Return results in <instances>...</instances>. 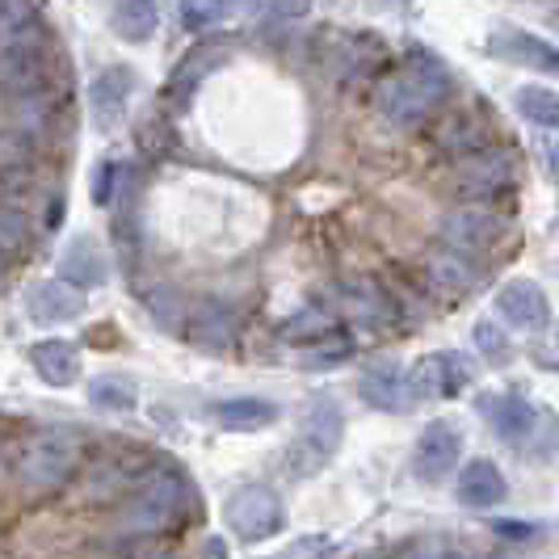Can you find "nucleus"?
<instances>
[{
  "label": "nucleus",
  "mask_w": 559,
  "mask_h": 559,
  "mask_svg": "<svg viewBox=\"0 0 559 559\" xmlns=\"http://www.w3.org/2000/svg\"><path fill=\"white\" fill-rule=\"evenodd\" d=\"M227 526L240 543H261L282 526V504L270 488H240L227 501Z\"/></svg>",
  "instance_id": "0eeeda50"
},
{
  "label": "nucleus",
  "mask_w": 559,
  "mask_h": 559,
  "mask_svg": "<svg viewBox=\"0 0 559 559\" xmlns=\"http://www.w3.org/2000/svg\"><path fill=\"white\" fill-rule=\"evenodd\" d=\"M26 304H29V316H38L43 324H63V320H76L84 311V295L72 282L51 278V282H38L29 290Z\"/></svg>",
  "instance_id": "f3484780"
},
{
  "label": "nucleus",
  "mask_w": 559,
  "mask_h": 559,
  "mask_svg": "<svg viewBox=\"0 0 559 559\" xmlns=\"http://www.w3.org/2000/svg\"><path fill=\"white\" fill-rule=\"evenodd\" d=\"M413 392L417 400H447V395H459L467 383H472V366L463 362L459 354H429L413 366Z\"/></svg>",
  "instance_id": "f8f14e48"
},
{
  "label": "nucleus",
  "mask_w": 559,
  "mask_h": 559,
  "mask_svg": "<svg viewBox=\"0 0 559 559\" xmlns=\"http://www.w3.org/2000/svg\"><path fill=\"white\" fill-rule=\"evenodd\" d=\"M140 147H147V152H168V135H160V118H152V122L140 127Z\"/></svg>",
  "instance_id": "4c0bfd02"
},
{
  "label": "nucleus",
  "mask_w": 559,
  "mask_h": 559,
  "mask_svg": "<svg viewBox=\"0 0 559 559\" xmlns=\"http://www.w3.org/2000/svg\"><path fill=\"white\" fill-rule=\"evenodd\" d=\"M59 278L72 282L76 290H93L106 282V257L93 240H72L63 261H59Z\"/></svg>",
  "instance_id": "4be33fe9"
},
{
  "label": "nucleus",
  "mask_w": 559,
  "mask_h": 559,
  "mask_svg": "<svg viewBox=\"0 0 559 559\" xmlns=\"http://www.w3.org/2000/svg\"><path fill=\"white\" fill-rule=\"evenodd\" d=\"M127 177V165H102L97 168V190H93V198L106 206V202H114L118 198V181Z\"/></svg>",
  "instance_id": "c9c22d12"
},
{
  "label": "nucleus",
  "mask_w": 559,
  "mask_h": 559,
  "mask_svg": "<svg viewBox=\"0 0 559 559\" xmlns=\"http://www.w3.org/2000/svg\"><path fill=\"white\" fill-rule=\"evenodd\" d=\"M417 559H467V551L447 543V538H425V543H417Z\"/></svg>",
  "instance_id": "e433bc0d"
},
{
  "label": "nucleus",
  "mask_w": 559,
  "mask_h": 559,
  "mask_svg": "<svg viewBox=\"0 0 559 559\" xmlns=\"http://www.w3.org/2000/svg\"><path fill=\"white\" fill-rule=\"evenodd\" d=\"M143 311L165 333H186V324H190V308L177 295V286H152V290H143Z\"/></svg>",
  "instance_id": "393cba45"
},
{
  "label": "nucleus",
  "mask_w": 559,
  "mask_h": 559,
  "mask_svg": "<svg viewBox=\"0 0 559 559\" xmlns=\"http://www.w3.org/2000/svg\"><path fill=\"white\" fill-rule=\"evenodd\" d=\"M186 336L194 341L198 349L227 354V349H231V341H236V311L224 308V304H198V308H190Z\"/></svg>",
  "instance_id": "2eb2a0df"
},
{
  "label": "nucleus",
  "mask_w": 559,
  "mask_h": 559,
  "mask_svg": "<svg viewBox=\"0 0 559 559\" xmlns=\"http://www.w3.org/2000/svg\"><path fill=\"white\" fill-rule=\"evenodd\" d=\"M84 463V433L68 429V425H47L26 433V442L17 447V484L26 488L29 497H47L59 492L68 479L81 472Z\"/></svg>",
  "instance_id": "7ed1b4c3"
},
{
  "label": "nucleus",
  "mask_w": 559,
  "mask_h": 559,
  "mask_svg": "<svg viewBox=\"0 0 559 559\" xmlns=\"http://www.w3.org/2000/svg\"><path fill=\"white\" fill-rule=\"evenodd\" d=\"M336 63H341V76L345 81H362V76H374L379 72V63H383V47L374 43V38H345L341 43V51H336Z\"/></svg>",
  "instance_id": "a878e982"
},
{
  "label": "nucleus",
  "mask_w": 559,
  "mask_h": 559,
  "mask_svg": "<svg viewBox=\"0 0 559 559\" xmlns=\"http://www.w3.org/2000/svg\"><path fill=\"white\" fill-rule=\"evenodd\" d=\"M219 59H224V51L198 47L194 56H190L186 63H181V68H177V72H173V81H168V97H173L177 106H181V102H190V93L198 88V81H202V76H206V72H211Z\"/></svg>",
  "instance_id": "c756f323"
},
{
  "label": "nucleus",
  "mask_w": 559,
  "mask_h": 559,
  "mask_svg": "<svg viewBox=\"0 0 559 559\" xmlns=\"http://www.w3.org/2000/svg\"><path fill=\"white\" fill-rule=\"evenodd\" d=\"M215 417L227 429H265L270 420L278 417V408L270 400H257V395H245V400H224L215 404Z\"/></svg>",
  "instance_id": "bb28decb"
},
{
  "label": "nucleus",
  "mask_w": 559,
  "mask_h": 559,
  "mask_svg": "<svg viewBox=\"0 0 559 559\" xmlns=\"http://www.w3.org/2000/svg\"><path fill=\"white\" fill-rule=\"evenodd\" d=\"M9 265H13V261H9V257H4V252H0V282L9 278Z\"/></svg>",
  "instance_id": "ea45409f"
},
{
  "label": "nucleus",
  "mask_w": 559,
  "mask_h": 559,
  "mask_svg": "<svg viewBox=\"0 0 559 559\" xmlns=\"http://www.w3.org/2000/svg\"><path fill=\"white\" fill-rule=\"evenodd\" d=\"M370 4H395V0H370Z\"/></svg>",
  "instance_id": "79ce46f5"
},
{
  "label": "nucleus",
  "mask_w": 559,
  "mask_h": 559,
  "mask_svg": "<svg viewBox=\"0 0 559 559\" xmlns=\"http://www.w3.org/2000/svg\"><path fill=\"white\" fill-rule=\"evenodd\" d=\"M463 454V433L450 425V420H429L417 438V454H413V472L425 484H442L454 472Z\"/></svg>",
  "instance_id": "6e6552de"
},
{
  "label": "nucleus",
  "mask_w": 559,
  "mask_h": 559,
  "mask_svg": "<svg viewBox=\"0 0 559 559\" xmlns=\"http://www.w3.org/2000/svg\"><path fill=\"white\" fill-rule=\"evenodd\" d=\"M43 38L38 4L34 0H0V47H17Z\"/></svg>",
  "instance_id": "b1692460"
},
{
  "label": "nucleus",
  "mask_w": 559,
  "mask_h": 559,
  "mask_svg": "<svg viewBox=\"0 0 559 559\" xmlns=\"http://www.w3.org/2000/svg\"><path fill=\"white\" fill-rule=\"evenodd\" d=\"M341 408H336L333 400H316L308 408V417H304V429H299V438H295V447L286 454V467H290V476H316L329 459H333L336 442H341Z\"/></svg>",
  "instance_id": "39448f33"
},
{
  "label": "nucleus",
  "mask_w": 559,
  "mask_h": 559,
  "mask_svg": "<svg viewBox=\"0 0 559 559\" xmlns=\"http://www.w3.org/2000/svg\"><path fill=\"white\" fill-rule=\"evenodd\" d=\"M304 354H308V358H304L308 366H333V362H341V358H349V354H354V341L336 329V333L304 345Z\"/></svg>",
  "instance_id": "473e14b6"
},
{
  "label": "nucleus",
  "mask_w": 559,
  "mask_h": 559,
  "mask_svg": "<svg viewBox=\"0 0 559 559\" xmlns=\"http://www.w3.org/2000/svg\"><path fill=\"white\" fill-rule=\"evenodd\" d=\"M29 362H34V370H38L43 383L68 388V383H76L81 354H76V345H68V341H43V345L29 349Z\"/></svg>",
  "instance_id": "aec40b11"
},
{
  "label": "nucleus",
  "mask_w": 559,
  "mask_h": 559,
  "mask_svg": "<svg viewBox=\"0 0 559 559\" xmlns=\"http://www.w3.org/2000/svg\"><path fill=\"white\" fill-rule=\"evenodd\" d=\"M492 56L513 59V63H526V68H538V72H559V47L534 38V34H522V29H501L488 38Z\"/></svg>",
  "instance_id": "dca6fc26"
},
{
  "label": "nucleus",
  "mask_w": 559,
  "mask_h": 559,
  "mask_svg": "<svg viewBox=\"0 0 559 559\" xmlns=\"http://www.w3.org/2000/svg\"><path fill=\"white\" fill-rule=\"evenodd\" d=\"M425 278L433 290H447V295H459L476 282V265L463 249H450V245H438L425 257Z\"/></svg>",
  "instance_id": "6ab92c4d"
},
{
  "label": "nucleus",
  "mask_w": 559,
  "mask_h": 559,
  "mask_svg": "<svg viewBox=\"0 0 559 559\" xmlns=\"http://www.w3.org/2000/svg\"><path fill=\"white\" fill-rule=\"evenodd\" d=\"M131 84H135V76H131L127 68H110V72H102V76L93 81L88 97H93V114H97V122H102V127H114V122L127 114Z\"/></svg>",
  "instance_id": "412c9836"
},
{
  "label": "nucleus",
  "mask_w": 559,
  "mask_h": 559,
  "mask_svg": "<svg viewBox=\"0 0 559 559\" xmlns=\"http://www.w3.org/2000/svg\"><path fill=\"white\" fill-rule=\"evenodd\" d=\"M429 140H433V147L442 156H459L463 160V156H476V152H484L492 143V127L476 110H447L433 122Z\"/></svg>",
  "instance_id": "1a4fd4ad"
},
{
  "label": "nucleus",
  "mask_w": 559,
  "mask_h": 559,
  "mask_svg": "<svg viewBox=\"0 0 559 559\" xmlns=\"http://www.w3.org/2000/svg\"><path fill=\"white\" fill-rule=\"evenodd\" d=\"M547 9H551V17L559 22V0H547Z\"/></svg>",
  "instance_id": "a19ab883"
},
{
  "label": "nucleus",
  "mask_w": 559,
  "mask_h": 559,
  "mask_svg": "<svg viewBox=\"0 0 559 559\" xmlns=\"http://www.w3.org/2000/svg\"><path fill=\"white\" fill-rule=\"evenodd\" d=\"M518 110H522V118L534 122V127H547V131L556 127L559 131V97L551 88H538V84L518 88Z\"/></svg>",
  "instance_id": "2f4dec72"
},
{
  "label": "nucleus",
  "mask_w": 559,
  "mask_h": 559,
  "mask_svg": "<svg viewBox=\"0 0 559 559\" xmlns=\"http://www.w3.org/2000/svg\"><path fill=\"white\" fill-rule=\"evenodd\" d=\"M476 345L479 349H488V354H504V336H501V329H492L488 320L476 329Z\"/></svg>",
  "instance_id": "58836bf2"
},
{
  "label": "nucleus",
  "mask_w": 559,
  "mask_h": 559,
  "mask_svg": "<svg viewBox=\"0 0 559 559\" xmlns=\"http://www.w3.org/2000/svg\"><path fill=\"white\" fill-rule=\"evenodd\" d=\"M110 22L118 38H127V43H147V38L156 34L160 9H156V0H114Z\"/></svg>",
  "instance_id": "5701e85b"
},
{
  "label": "nucleus",
  "mask_w": 559,
  "mask_h": 559,
  "mask_svg": "<svg viewBox=\"0 0 559 559\" xmlns=\"http://www.w3.org/2000/svg\"><path fill=\"white\" fill-rule=\"evenodd\" d=\"M438 231H442V245H450V249L479 252L484 245H492V240H497L501 224H497V215H492V211H484L479 202H463L459 211H450L447 219H442Z\"/></svg>",
  "instance_id": "ddd939ff"
},
{
  "label": "nucleus",
  "mask_w": 559,
  "mask_h": 559,
  "mask_svg": "<svg viewBox=\"0 0 559 559\" xmlns=\"http://www.w3.org/2000/svg\"><path fill=\"white\" fill-rule=\"evenodd\" d=\"M34 160L38 140L13 122H0V173H34Z\"/></svg>",
  "instance_id": "cd10ccee"
},
{
  "label": "nucleus",
  "mask_w": 559,
  "mask_h": 559,
  "mask_svg": "<svg viewBox=\"0 0 559 559\" xmlns=\"http://www.w3.org/2000/svg\"><path fill=\"white\" fill-rule=\"evenodd\" d=\"M93 404L97 408H131L135 404V392L127 379H93Z\"/></svg>",
  "instance_id": "f704fd0d"
},
{
  "label": "nucleus",
  "mask_w": 559,
  "mask_h": 559,
  "mask_svg": "<svg viewBox=\"0 0 559 559\" xmlns=\"http://www.w3.org/2000/svg\"><path fill=\"white\" fill-rule=\"evenodd\" d=\"M358 392L370 408H383V413H404V408H413V379L404 374V366L392 362V358H379V362H370L362 370V379H358Z\"/></svg>",
  "instance_id": "9d476101"
},
{
  "label": "nucleus",
  "mask_w": 559,
  "mask_h": 559,
  "mask_svg": "<svg viewBox=\"0 0 559 559\" xmlns=\"http://www.w3.org/2000/svg\"><path fill=\"white\" fill-rule=\"evenodd\" d=\"M479 413L488 417L492 433H497L501 442L526 450L534 459H543L547 450L556 447V425H551V417L538 413L531 400H522V395H513V392L484 395V400H479Z\"/></svg>",
  "instance_id": "20e7f679"
},
{
  "label": "nucleus",
  "mask_w": 559,
  "mask_h": 559,
  "mask_svg": "<svg viewBox=\"0 0 559 559\" xmlns=\"http://www.w3.org/2000/svg\"><path fill=\"white\" fill-rule=\"evenodd\" d=\"M329 333H336V324L324 308L295 311V316L282 324V341H290V345H311V341H320V336H329Z\"/></svg>",
  "instance_id": "7c9ffc66"
},
{
  "label": "nucleus",
  "mask_w": 559,
  "mask_h": 559,
  "mask_svg": "<svg viewBox=\"0 0 559 559\" xmlns=\"http://www.w3.org/2000/svg\"><path fill=\"white\" fill-rule=\"evenodd\" d=\"M513 181V160L504 152H492L484 147L476 156H463L450 168V190L463 198V202H488L509 190Z\"/></svg>",
  "instance_id": "423d86ee"
},
{
  "label": "nucleus",
  "mask_w": 559,
  "mask_h": 559,
  "mask_svg": "<svg viewBox=\"0 0 559 559\" xmlns=\"http://www.w3.org/2000/svg\"><path fill=\"white\" fill-rule=\"evenodd\" d=\"M454 497H459V504H467V509H497L509 497V484H504L501 467L492 459H472L459 472Z\"/></svg>",
  "instance_id": "4468645a"
},
{
  "label": "nucleus",
  "mask_w": 559,
  "mask_h": 559,
  "mask_svg": "<svg viewBox=\"0 0 559 559\" xmlns=\"http://www.w3.org/2000/svg\"><path fill=\"white\" fill-rule=\"evenodd\" d=\"M227 17V0H181V22L186 29H211Z\"/></svg>",
  "instance_id": "72a5a7b5"
},
{
  "label": "nucleus",
  "mask_w": 559,
  "mask_h": 559,
  "mask_svg": "<svg viewBox=\"0 0 559 559\" xmlns=\"http://www.w3.org/2000/svg\"><path fill=\"white\" fill-rule=\"evenodd\" d=\"M190 513H194L190 484L177 472H168V467H156L118 501L114 531L122 538H160V534L177 531Z\"/></svg>",
  "instance_id": "f257e3e1"
},
{
  "label": "nucleus",
  "mask_w": 559,
  "mask_h": 559,
  "mask_svg": "<svg viewBox=\"0 0 559 559\" xmlns=\"http://www.w3.org/2000/svg\"><path fill=\"white\" fill-rule=\"evenodd\" d=\"M336 308L349 324H366V329H388L395 320L392 295L374 278H354L336 290Z\"/></svg>",
  "instance_id": "9b49d317"
},
{
  "label": "nucleus",
  "mask_w": 559,
  "mask_h": 559,
  "mask_svg": "<svg viewBox=\"0 0 559 559\" xmlns=\"http://www.w3.org/2000/svg\"><path fill=\"white\" fill-rule=\"evenodd\" d=\"M34 245V227H29V215L13 202H0V252L9 261H17L22 252H29Z\"/></svg>",
  "instance_id": "c85d7f7f"
},
{
  "label": "nucleus",
  "mask_w": 559,
  "mask_h": 559,
  "mask_svg": "<svg viewBox=\"0 0 559 559\" xmlns=\"http://www.w3.org/2000/svg\"><path fill=\"white\" fill-rule=\"evenodd\" d=\"M450 97V72L433 56H408L374 84V106L392 127H417Z\"/></svg>",
  "instance_id": "f03ea898"
},
{
  "label": "nucleus",
  "mask_w": 559,
  "mask_h": 559,
  "mask_svg": "<svg viewBox=\"0 0 559 559\" xmlns=\"http://www.w3.org/2000/svg\"><path fill=\"white\" fill-rule=\"evenodd\" d=\"M497 308H501V316L509 320V324H518V329H531V333H538V329H547V295L534 286V282H509L501 290V299H497Z\"/></svg>",
  "instance_id": "a211bd4d"
}]
</instances>
